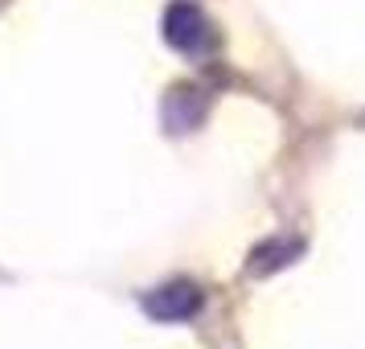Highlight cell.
I'll return each mask as SVG.
<instances>
[{
  "mask_svg": "<svg viewBox=\"0 0 365 349\" xmlns=\"http://www.w3.org/2000/svg\"><path fill=\"white\" fill-rule=\"evenodd\" d=\"M296 255H299V243H263V247H255L247 271L250 275H271V271L287 267Z\"/></svg>",
  "mask_w": 365,
  "mask_h": 349,
  "instance_id": "3",
  "label": "cell"
},
{
  "mask_svg": "<svg viewBox=\"0 0 365 349\" xmlns=\"http://www.w3.org/2000/svg\"><path fill=\"white\" fill-rule=\"evenodd\" d=\"M144 313H148L152 320H165V325H173V320H189V316L201 313V288L197 283H189V280L165 283V288H156V292L144 296Z\"/></svg>",
  "mask_w": 365,
  "mask_h": 349,
  "instance_id": "2",
  "label": "cell"
},
{
  "mask_svg": "<svg viewBox=\"0 0 365 349\" xmlns=\"http://www.w3.org/2000/svg\"><path fill=\"white\" fill-rule=\"evenodd\" d=\"M165 41L181 54H201L205 46H214V29H210V21H205L201 9L177 0V4H168V13H165Z\"/></svg>",
  "mask_w": 365,
  "mask_h": 349,
  "instance_id": "1",
  "label": "cell"
}]
</instances>
